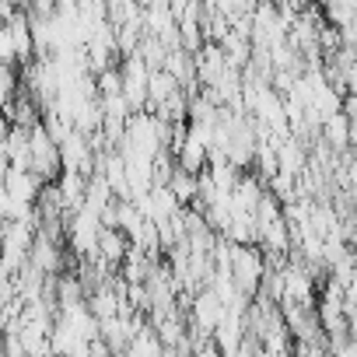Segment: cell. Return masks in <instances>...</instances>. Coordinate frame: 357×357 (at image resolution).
I'll list each match as a JSON object with an SVG mask.
<instances>
[{
	"label": "cell",
	"instance_id": "6da1fadb",
	"mask_svg": "<svg viewBox=\"0 0 357 357\" xmlns=\"http://www.w3.org/2000/svg\"><path fill=\"white\" fill-rule=\"evenodd\" d=\"M231 277H235V284L245 298L259 294L263 277H266V252H259L256 245H238L235 263H231Z\"/></svg>",
	"mask_w": 357,
	"mask_h": 357
},
{
	"label": "cell",
	"instance_id": "7a4b0ae2",
	"mask_svg": "<svg viewBox=\"0 0 357 357\" xmlns=\"http://www.w3.org/2000/svg\"><path fill=\"white\" fill-rule=\"evenodd\" d=\"M225 312H228L225 301L211 287L193 294V326H197V333H218V326L225 322Z\"/></svg>",
	"mask_w": 357,
	"mask_h": 357
},
{
	"label": "cell",
	"instance_id": "3957f363",
	"mask_svg": "<svg viewBox=\"0 0 357 357\" xmlns=\"http://www.w3.org/2000/svg\"><path fill=\"white\" fill-rule=\"evenodd\" d=\"M175 161H178V168L190 172V175H204V168L211 161V147L200 144L197 137H186L183 144H178V151H175Z\"/></svg>",
	"mask_w": 357,
	"mask_h": 357
},
{
	"label": "cell",
	"instance_id": "277c9868",
	"mask_svg": "<svg viewBox=\"0 0 357 357\" xmlns=\"http://www.w3.org/2000/svg\"><path fill=\"white\" fill-rule=\"evenodd\" d=\"M175 91H183V84H178L165 67H161V70H151V105H154V109H161Z\"/></svg>",
	"mask_w": 357,
	"mask_h": 357
},
{
	"label": "cell",
	"instance_id": "5b68a950",
	"mask_svg": "<svg viewBox=\"0 0 357 357\" xmlns=\"http://www.w3.org/2000/svg\"><path fill=\"white\" fill-rule=\"evenodd\" d=\"M322 133H326V140L336 147V151H343L347 144H350V119L340 112V116H329L326 119V126H322Z\"/></svg>",
	"mask_w": 357,
	"mask_h": 357
},
{
	"label": "cell",
	"instance_id": "8992f818",
	"mask_svg": "<svg viewBox=\"0 0 357 357\" xmlns=\"http://www.w3.org/2000/svg\"><path fill=\"white\" fill-rule=\"evenodd\" d=\"M123 95V67H109L98 74V98H119Z\"/></svg>",
	"mask_w": 357,
	"mask_h": 357
}]
</instances>
